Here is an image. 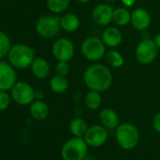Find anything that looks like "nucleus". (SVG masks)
<instances>
[{"mask_svg": "<svg viewBox=\"0 0 160 160\" xmlns=\"http://www.w3.org/2000/svg\"><path fill=\"white\" fill-rule=\"evenodd\" d=\"M114 10L108 3H101L95 6L92 11L93 21L101 27H107L113 22Z\"/></svg>", "mask_w": 160, "mask_h": 160, "instance_id": "12", "label": "nucleus"}, {"mask_svg": "<svg viewBox=\"0 0 160 160\" xmlns=\"http://www.w3.org/2000/svg\"><path fill=\"white\" fill-rule=\"evenodd\" d=\"M104 1H105L106 3H111V2H114V1H116V0H104Z\"/></svg>", "mask_w": 160, "mask_h": 160, "instance_id": "34", "label": "nucleus"}, {"mask_svg": "<svg viewBox=\"0 0 160 160\" xmlns=\"http://www.w3.org/2000/svg\"><path fill=\"white\" fill-rule=\"evenodd\" d=\"M108 138V129L104 127L102 124H93L89 126L84 139L86 140L87 144L93 148H98L103 146Z\"/></svg>", "mask_w": 160, "mask_h": 160, "instance_id": "10", "label": "nucleus"}, {"mask_svg": "<svg viewBox=\"0 0 160 160\" xmlns=\"http://www.w3.org/2000/svg\"><path fill=\"white\" fill-rule=\"evenodd\" d=\"M12 96L5 91L0 90V111L6 110L11 105Z\"/></svg>", "mask_w": 160, "mask_h": 160, "instance_id": "26", "label": "nucleus"}, {"mask_svg": "<svg viewBox=\"0 0 160 160\" xmlns=\"http://www.w3.org/2000/svg\"><path fill=\"white\" fill-rule=\"evenodd\" d=\"M44 97V93L42 91H35V99L36 100H42Z\"/></svg>", "mask_w": 160, "mask_h": 160, "instance_id": "30", "label": "nucleus"}, {"mask_svg": "<svg viewBox=\"0 0 160 160\" xmlns=\"http://www.w3.org/2000/svg\"><path fill=\"white\" fill-rule=\"evenodd\" d=\"M35 29L42 38H53L57 36L61 29L60 17L54 15L42 16L37 21Z\"/></svg>", "mask_w": 160, "mask_h": 160, "instance_id": "7", "label": "nucleus"}, {"mask_svg": "<svg viewBox=\"0 0 160 160\" xmlns=\"http://www.w3.org/2000/svg\"><path fill=\"white\" fill-rule=\"evenodd\" d=\"M17 82V76L14 67L7 61L0 60V90L11 91Z\"/></svg>", "mask_w": 160, "mask_h": 160, "instance_id": "11", "label": "nucleus"}, {"mask_svg": "<svg viewBox=\"0 0 160 160\" xmlns=\"http://www.w3.org/2000/svg\"><path fill=\"white\" fill-rule=\"evenodd\" d=\"M152 125L157 133H160V111L153 116L152 121Z\"/></svg>", "mask_w": 160, "mask_h": 160, "instance_id": "28", "label": "nucleus"}, {"mask_svg": "<svg viewBox=\"0 0 160 160\" xmlns=\"http://www.w3.org/2000/svg\"><path fill=\"white\" fill-rule=\"evenodd\" d=\"M85 106L90 110H97L101 105H102V96L101 92L90 90V92H87L84 98Z\"/></svg>", "mask_w": 160, "mask_h": 160, "instance_id": "22", "label": "nucleus"}, {"mask_svg": "<svg viewBox=\"0 0 160 160\" xmlns=\"http://www.w3.org/2000/svg\"><path fill=\"white\" fill-rule=\"evenodd\" d=\"M153 42H154L156 47L158 48V50H160V33L155 35V37L153 38Z\"/></svg>", "mask_w": 160, "mask_h": 160, "instance_id": "31", "label": "nucleus"}, {"mask_svg": "<svg viewBox=\"0 0 160 160\" xmlns=\"http://www.w3.org/2000/svg\"><path fill=\"white\" fill-rule=\"evenodd\" d=\"M106 60L113 68H121L124 64L123 56L115 49L109 50L106 53Z\"/></svg>", "mask_w": 160, "mask_h": 160, "instance_id": "24", "label": "nucleus"}, {"mask_svg": "<svg viewBox=\"0 0 160 160\" xmlns=\"http://www.w3.org/2000/svg\"><path fill=\"white\" fill-rule=\"evenodd\" d=\"M49 87L54 93H64L69 88V81L67 79V76H62L59 74L54 75L50 79Z\"/></svg>", "mask_w": 160, "mask_h": 160, "instance_id": "19", "label": "nucleus"}, {"mask_svg": "<svg viewBox=\"0 0 160 160\" xmlns=\"http://www.w3.org/2000/svg\"><path fill=\"white\" fill-rule=\"evenodd\" d=\"M83 80L89 90L102 92L108 91L111 87L113 83V75L106 65L95 63L85 70Z\"/></svg>", "mask_w": 160, "mask_h": 160, "instance_id": "1", "label": "nucleus"}, {"mask_svg": "<svg viewBox=\"0 0 160 160\" xmlns=\"http://www.w3.org/2000/svg\"><path fill=\"white\" fill-rule=\"evenodd\" d=\"M115 138L122 149L130 151L138 144L140 135L136 125L130 122H122L115 129Z\"/></svg>", "mask_w": 160, "mask_h": 160, "instance_id": "2", "label": "nucleus"}, {"mask_svg": "<svg viewBox=\"0 0 160 160\" xmlns=\"http://www.w3.org/2000/svg\"><path fill=\"white\" fill-rule=\"evenodd\" d=\"M106 44L102 39L97 37H88L81 44L82 55L91 61H97L106 56Z\"/></svg>", "mask_w": 160, "mask_h": 160, "instance_id": "5", "label": "nucleus"}, {"mask_svg": "<svg viewBox=\"0 0 160 160\" xmlns=\"http://www.w3.org/2000/svg\"><path fill=\"white\" fill-rule=\"evenodd\" d=\"M88 149L84 138L72 137L62 146L61 157L63 160H83L88 154Z\"/></svg>", "mask_w": 160, "mask_h": 160, "instance_id": "4", "label": "nucleus"}, {"mask_svg": "<svg viewBox=\"0 0 160 160\" xmlns=\"http://www.w3.org/2000/svg\"><path fill=\"white\" fill-rule=\"evenodd\" d=\"M89 126L85 120L82 118H74L71 121L69 124L70 132L73 137H79V138H84Z\"/></svg>", "mask_w": 160, "mask_h": 160, "instance_id": "21", "label": "nucleus"}, {"mask_svg": "<svg viewBox=\"0 0 160 160\" xmlns=\"http://www.w3.org/2000/svg\"><path fill=\"white\" fill-rule=\"evenodd\" d=\"M113 22L118 27H126L131 22V12L128 8L120 7L114 10Z\"/></svg>", "mask_w": 160, "mask_h": 160, "instance_id": "20", "label": "nucleus"}, {"mask_svg": "<svg viewBox=\"0 0 160 160\" xmlns=\"http://www.w3.org/2000/svg\"><path fill=\"white\" fill-rule=\"evenodd\" d=\"M61 29L66 32L72 33L76 31L80 27V19L74 13H66L60 17Z\"/></svg>", "mask_w": 160, "mask_h": 160, "instance_id": "18", "label": "nucleus"}, {"mask_svg": "<svg viewBox=\"0 0 160 160\" xmlns=\"http://www.w3.org/2000/svg\"><path fill=\"white\" fill-rule=\"evenodd\" d=\"M11 96L16 104L28 106L35 100V90L26 81H17L11 90Z\"/></svg>", "mask_w": 160, "mask_h": 160, "instance_id": "8", "label": "nucleus"}, {"mask_svg": "<svg viewBox=\"0 0 160 160\" xmlns=\"http://www.w3.org/2000/svg\"><path fill=\"white\" fill-rule=\"evenodd\" d=\"M136 1L137 0H121L122 4L125 8H132L136 4Z\"/></svg>", "mask_w": 160, "mask_h": 160, "instance_id": "29", "label": "nucleus"}, {"mask_svg": "<svg viewBox=\"0 0 160 160\" xmlns=\"http://www.w3.org/2000/svg\"><path fill=\"white\" fill-rule=\"evenodd\" d=\"M29 112L36 121H43L49 115V108L42 100H34L29 107Z\"/></svg>", "mask_w": 160, "mask_h": 160, "instance_id": "17", "label": "nucleus"}, {"mask_svg": "<svg viewBox=\"0 0 160 160\" xmlns=\"http://www.w3.org/2000/svg\"><path fill=\"white\" fill-rule=\"evenodd\" d=\"M71 66L69 64V61H58L56 65V72L57 74L67 76L70 73Z\"/></svg>", "mask_w": 160, "mask_h": 160, "instance_id": "27", "label": "nucleus"}, {"mask_svg": "<svg viewBox=\"0 0 160 160\" xmlns=\"http://www.w3.org/2000/svg\"><path fill=\"white\" fill-rule=\"evenodd\" d=\"M74 45L67 38L57 39L52 45V54L58 61H70L74 56Z\"/></svg>", "mask_w": 160, "mask_h": 160, "instance_id": "9", "label": "nucleus"}, {"mask_svg": "<svg viewBox=\"0 0 160 160\" xmlns=\"http://www.w3.org/2000/svg\"><path fill=\"white\" fill-rule=\"evenodd\" d=\"M102 40L106 46L115 48L122 42V33L116 27H108L102 34Z\"/></svg>", "mask_w": 160, "mask_h": 160, "instance_id": "14", "label": "nucleus"}, {"mask_svg": "<svg viewBox=\"0 0 160 160\" xmlns=\"http://www.w3.org/2000/svg\"><path fill=\"white\" fill-rule=\"evenodd\" d=\"M83 160H97V159L94 158V157H87V156H86Z\"/></svg>", "mask_w": 160, "mask_h": 160, "instance_id": "33", "label": "nucleus"}, {"mask_svg": "<svg viewBox=\"0 0 160 160\" xmlns=\"http://www.w3.org/2000/svg\"><path fill=\"white\" fill-rule=\"evenodd\" d=\"M77 1L79 3H81V4H88L91 1V0H77Z\"/></svg>", "mask_w": 160, "mask_h": 160, "instance_id": "32", "label": "nucleus"}, {"mask_svg": "<svg viewBox=\"0 0 160 160\" xmlns=\"http://www.w3.org/2000/svg\"><path fill=\"white\" fill-rule=\"evenodd\" d=\"M30 67L33 74L39 79H45L51 72L49 62L42 57L35 58Z\"/></svg>", "mask_w": 160, "mask_h": 160, "instance_id": "16", "label": "nucleus"}, {"mask_svg": "<svg viewBox=\"0 0 160 160\" xmlns=\"http://www.w3.org/2000/svg\"><path fill=\"white\" fill-rule=\"evenodd\" d=\"M158 48L156 47L153 39L144 38L136 47L135 57L138 63L142 65H148L154 61L157 57Z\"/></svg>", "mask_w": 160, "mask_h": 160, "instance_id": "6", "label": "nucleus"}, {"mask_svg": "<svg viewBox=\"0 0 160 160\" xmlns=\"http://www.w3.org/2000/svg\"><path fill=\"white\" fill-rule=\"evenodd\" d=\"M71 0H46L47 9L54 14L64 12L70 5Z\"/></svg>", "mask_w": 160, "mask_h": 160, "instance_id": "23", "label": "nucleus"}, {"mask_svg": "<svg viewBox=\"0 0 160 160\" xmlns=\"http://www.w3.org/2000/svg\"><path fill=\"white\" fill-rule=\"evenodd\" d=\"M151 15L143 8L135 9L131 12V26L138 31H145L151 26Z\"/></svg>", "mask_w": 160, "mask_h": 160, "instance_id": "13", "label": "nucleus"}, {"mask_svg": "<svg viewBox=\"0 0 160 160\" xmlns=\"http://www.w3.org/2000/svg\"><path fill=\"white\" fill-rule=\"evenodd\" d=\"M101 124L107 129H116L120 124V119L117 112L112 108H104L99 114Z\"/></svg>", "mask_w": 160, "mask_h": 160, "instance_id": "15", "label": "nucleus"}, {"mask_svg": "<svg viewBox=\"0 0 160 160\" xmlns=\"http://www.w3.org/2000/svg\"><path fill=\"white\" fill-rule=\"evenodd\" d=\"M35 58V51L25 43L13 44L9 52V62L16 69H27L31 66Z\"/></svg>", "mask_w": 160, "mask_h": 160, "instance_id": "3", "label": "nucleus"}, {"mask_svg": "<svg viewBox=\"0 0 160 160\" xmlns=\"http://www.w3.org/2000/svg\"><path fill=\"white\" fill-rule=\"evenodd\" d=\"M12 46L10 37L4 31L0 30V60L8 57Z\"/></svg>", "mask_w": 160, "mask_h": 160, "instance_id": "25", "label": "nucleus"}]
</instances>
